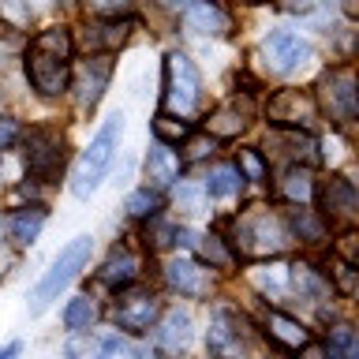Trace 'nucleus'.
Masks as SVG:
<instances>
[{
  "label": "nucleus",
  "mask_w": 359,
  "mask_h": 359,
  "mask_svg": "<svg viewBox=\"0 0 359 359\" xmlns=\"http://www.w3.org/2000/svg\"><path fill=\"white\" fill-rule=\"evenodd\" d=\"M120 135H123V116H120V112H112V116L105 120V128L94 135V142L86 146V154L79 157L75 172H72V195L75 198H90L101 187V180L109 176L112 161H116Z\"/></svg>",
  "instance_id": "obj_1"
},
{
  "label": "nucleus",
  "mask_w": 359,
  "mask_h": 359,
  "mask_svg": "<svg viewBox=\"0 0 359 359\" xmlns=\"http://www.w3.org/2000/svg\"><path fill=\"white\" fill-rule=\"evenodd\" d=\"M288 229L277 213H269L266 206H251L247 213L232 221V243L236 251L247 258H262V255H280L288 247Z\"/></svg>",
  "instance_id": "obj_2"
},
{
  "label": "nucleus",
  "mask_w": 359,
  "mask_h": 359,
  "mask_svg": "<svg viewBox=\"0 0 359 359\" xmlns=\"http://www.w3.org/2000/svg\"><path fill=\"white\" fill-rule=\"evenodd\" d=\"M90 251H94V240H90V236H75L67 247H60V255L53 258V266L45 269L41 280L30 292V314L49 311V303L60 299V292L72 285V280L79 277V269L90 262Z\"/></svg>",
  "instance_id": "obj_3"
},
{
  "label": "nucleus",
  "mask_w": 359,
  "mask_h": 359,
  "mask_svg": "<svg viewBox=\"0 0 359 359\" xmlns=\"http://www.w3.org/2000/svg\"><path fill=\"white\" fill-rule=\"evenodd\" d=\"M314 101H318L322 116L330 123H337V128L359 120V75L352 67H330V72L318 79Z\"/></svg>",
  "instance_id": "obj_4"
},
{
  "label": "nucleus",
  "mask_w": 359,
  "mask_h": 359,
  "mask_svg": "<svg viewBox=\"0 0 359 359\" xmlns=\"http://www.w3.org/2000/svg\"><path fill=\"white\" fill-rule=\"evenodd\" d=\"M202 101V75L184 53L165 56V94H161V112H176V116H191Z\"/></svg>",
  "instance_id": "obj_5"
},
{
  "label": "nucleus",
  "mask_w": 359,
  "mask_h": 359,
  "mask_svg": "<svg viewBox=\"0 0 359 359\" xmlns=\"http://www.w3.org/2000/svg\"><path fill=\"white\" fill-rule=\"evenodd\" d=\"M206 348L213 359H247L251 355V330H247V322L236 311L217 307L210 318Z\"/></svg>",
  "instance_id": "obj_6"
},
{
  "label": "nucleus",
  "mask_w": 359,
  "mask_h": 359,
  "mask_svg": "<svg viewBox=\"0 0 359 359\" xmlns=\"http://www.w3.org/2000/svg\"><path fill=\"white\" fill-rule=\"evenodd\" d=\"M22 146H27V168L34 180H56L60 168L67 161L64 150V135L56 128H34L22 135Z\"/></svg>",
  "instance_id": "obj_7"
},
{
  "label": "nucleus",
  "mask_w": 359,
  "mask_h": 359,
  "mask_svg": "<svg viewBox=\"0 0 359 359\" xmlns=\"http://www.w3.org/2000/svg\"><path fill=\"white\" fill-rule=\"evenodd\" d=\"M262 56L277 75H296L314 60V45L307 38H299L296 30H273L262 41Z\"/></svg>",
  "instance_id": "obj_8"
},
{
  "label": "nucleus",
  "mask_w": 359,
  "mask_h": 359,
  "mask_svg": "<svg viewBox=\"0 0 359 359\" xmlns=\"http://www.w3.org/2000/svg\"><path fill=\"white\" fill-rule=\"evenodd\" d=\"M266 116L273 128H296L307 131L314 116H318V101L307 90H277L273 97L266 101Z\"/></svg>",
  "instance_id": "obj_9"
},
{
  "label": "nucleus",
  "mask_w": 359,
  "mask_h": 359,
  "mask_svg": "<svg viewBox=\"0 0 359 359\" xmlns=\"http://www.w3.org/2000/svg\"><path fill=\"white\" fill-rule=\"evenodd\" d=\"M157 314H161V303H157L154 292L128 288V292H120L116 307H112V322L128 333H146V330H154Z\"/></svg>",
  "instance_id": "obj_10"
},
{
  "label": "nucleus",
  "mask_w": 359,
  "mask_h": 359,
  "mask_svg": "<svg viewBox=\"0 0 359 359\" xmlns=\"http://www.w3.org/2000/svg\"><path fill=\"white\" fill-rule=\"evenodd\" d=\"M314 195H318V206H322V213H318L322 221L341 224V221L359 217V191L348 184L344 176H325L322 184L314 187Z\"/></svg>",
  "instance_id": "obj_11"
},
{
  "label": "nucleus",
  "mask_w": 359,
  "mask_h": 359,
  "mask_svg": "<svg viewBox=\"0 0 359 359\" xmlns=\"http://www.w3.org/2000/svg\"><path fill=\"white\" fill-rule=\"evenodd\" d=\"M27 79L41 97H60L67 90V83H72V67H67V60H60V56L30 49L27 53Z\"/></svg>",
  "instance_id": "obj_12"
},
{
  "label": "nucleus",
  "mask_w": 359,
  "mask_h": 359,
  "mask_svg": "<svg viewBox=\"0 0 359 359\" xmlns=\"http://www.w3.org/2000/svg\"><path fill=\"white\" fill-rule=\"evenodd\" d=\"M109 79H112V60H109V53H94L90 60L75 72V97H79V109H94L101 94H105V86H109Z\"/></svg>",
  "instance_id": "obj_13"
},
{
  "label": "nucleus",
  "mask_w": 359,
  "mask_h": 359,
  "mask_svg": "<svg viewBox=\"0 0 359 359\" xmlns=\"http://www.w3.org/2000/svg\"><path fill=\"white\" fill-rule=\"evenodd\" d=\"M180 19H184V30L195 34V38H224L229 34V15H224V8H217L213 0H191V4L180 11Z\"/></svg>",
  "instance_id": "obj_14"
},
{
  "label": "nucleus",
  "mask_w": 359,
  "mask_h": 359,
  "mask_svg": "<svg viewBox=\"0 0 359 359\" xmlns=\"http://www.w3.org/2000/svg\"><path fill=\"white\" fill-rule=\"evenodd\" d=\"M266 146H285V157L288 165H307L314 168L318 165V139L311 131H296V128H277L273 135L266 139Z\"/></svg>",
  "instance_id": "obj_15"
},
{
  "label": "nucleus",
  "mask_w": 359,
  "mask_h": 359,
  "mask_svg": "<svg viewBox=\"0 0 359 359\" xmlns=\"http://www.w3.org/2000/svg\"><path fill=\"white\" fill-rule=\"evenodd\" d=\"M131 30H135V19H105V22H94V27L83 30L79 45L83 49H105V53H116L131 41Z\"/></svg>",
  "instance_id": "obj_16"
},
{
  "label": "nucleus",
  "mask_w": 359,
  "mask_h": 359,
  "mask_svg": "<svg viewBox=\"0 0 359 359\" xmlns=\"http://www.w3.org/2000/svg\"><path fill=\"white\" fill-rule=\"evenodd\" d=\"M165 277L184 296H210V285H213L210 269H202V262H195V258H172L165 266Z\"/></svg>",
  "instance_id": "obj_17"
},
{
  "label": "nucleus",
  "mask_w": 359,
  "mask_h": 359,
  "mask_svg": "<svg viewBox=\"0 0 359 359\" xmlns=\"http://www.w3.org/2000/svg\"><path fill=\"white\" fill-rule=\"evenodd\" d=\"M142 262H139V255L131 251V247H116V251H112L109 258H105V266L97 269V280L101 285H109V288H131L135 280H139V269Z\"/></svg>",
  "instance_id": "obj_18"
},
{
  "label": "nucleus",
  "mask_w": 359,
  "mask_h": 359,
  "mask_svg": "<svg viewBox=\"0 0 359 359\" xmlns=\"http://www.w3.org/2000/svg\"><path fill=\"white\" fill-rule=\"evenodd\" d=\"M180 168H184V157H180L176 150H168V146L157 142L154 150H146V180H150L154 191L172 187L180 180Z\"/></svg>",
  "instance_id": "obj_19"
},
{
  "label": "nucleus",
  "mask_w": 359,
  "mask_h": 359,
  "mask_svg": "<svg viewBox=\"0 0 359 359\" xmlns=\"http://www.w3.org/2000/svg\"><path fill=\"white\" fill-rule=\"evenodd\" d=\"M277 191L288 206H307L314 198V180H311V168L307 165H288L277 180Z\"/></svg>",
  "instance_id": "obj_20"
},
{
  "label": "nucleus",
  "mask_w": 359,
  "mask_h": 359,
  "mask_svg": "<svg viewBox=\"0 0 359 359\" xmlns=\"http://www.w3.org/2000/svg\"><path fill=\"white\" fill-rule=\"evenodd\" d=\"M280 221H285L292 240H303V243H322L325 240V221L318 213H311L307 206H288Z\"/></svg>",
  "instance_id": "obj_21"
},
{
  "label": "nucleus",
  "mask_w": 359,
  "mask_h": 359,
  "mask_svg": "<svg viewBox=\"0 0 359 359\" xmlns=\"http://www.w3.org/2000/svg\"><path fill=\"white\" fill-rule=\"evenodd\" d=\"M247 116H251V105H224L217 112H210L206 120V135H213V139H236L243 128H247Z\"/></svg>",
  "instance_id": "obj_22"
},
{
  "label": "nucleus",
  "mask_w": 359,
  "mask_h": 359,
  "mask_svg": "<svg viewBox=\"0 0 359 359\" xmlns=\"http://www.w3.org/2000/svg\"><path fill=\"white\" fill-rule=\"evenodd\" d=\"M45 213L41 206H27V210H15L8 217V236H11V243L15 247H27V243H34L38 240V232L45 229Z\"/></svg>",
  "instance_id": "obj_23"
},
{
  "label": "nucleus",
  "mask_w": 359,
  "mask_h": 359,
  "mask_svg": "<svg viewBox=\"0 0 359 359\" xmlns=\"http://www.w3.org/2000/svg\"><path fill=\"white\" fill-rule=\"evenodd\" d=\"M266 333L273 337V341H280L285 348H307L311 344V330H303L296 318H288V314H280V311L266 314Z\"/></svg>",
  "instance_id": "obj_24"
},
{
  "label": "nucleus",
  "mask_w": 359,
  "mask_h": 359,
  "mask_svg": "<svg viewBox=\"0 0 359 359\" xmlns=\"http://www.w3.org/2000/svg\"><path fill=\"white\" fill-rule=\"evenodd\" d=\"M157 341H161L165 352H184L191 344V314L184 311H168L161 330H157Z\"/></svg>",
  "instance_id": "obj_25"
},
{
  "label": "nucleus",
  "mask_w": 359,
  "mask_h": 359,
  "mask_svg": "<svg viewBox=\"0 0 359 359\" xmlns=\"http://www.w3.org/2000/svg\"><path fill=\"white\" fill-rule=\"evenodd\" d=\"M240 187H243V176H240V168H236V165L210 168V176H206V195L210 198H232Z\"/></svg>",
  "instance_id": "obj_26"
},
{
  "label": "nucleus",
  "mask_w": 359,
  "mask_h": 359,
  "mask_svg": "<svg viewBox=\"0 0 359 359\" xmlns=\"http://www.w3.org/2000/svg\"><path fill=\"white\" fill-rule=\"evenodd\" d=\"M30 49H41V53H49V56L67 60V56L75 53V41H72V34H67L64 27H49V30H41L38 38L30 41Z\"/></svg>",
  "instance_id": "obj_27"
},
{
  "label": "nucleus",
  "mask_w": 359,
  "mask_h": 359,
  "mask_svg": "<svg viewBox=\"0 0 359 359\" xmlns=\"http://www.w3.org/2000/svg\"><path fill=\"white\" fill-rule=\"evenodd\" d=\"M94 318H97V303L90 299V296H75V299L64 307V325H67L72 333L90 330V325H94Z\"/></svg>",
  "instance_id": "obj_28"
},
{
  "label": "nucleus",
  "mask_w": 359,
  "mask_h": 359,
  "mask_svg": "<svg viewBox=\"0 0 359 359\" xmlns=\"http://www.w3.org/2000/svg\"><path fill=\"white\" fill-rule=\"evenodd\" d=\"M150 128H154V135H157V142H161V146H180L191 135V123L168 116V112H157V116L150 120Z\"/></svg>",
  "instance_id": "obj_29"
},
{
  "label": "nucleus",
  "mask_w": 359,
  "mask_h": 359,
  "mask_svg": "<svg viewBox=\"0 0 359 359\" xmlns=\"http://www.w3.org/2000/svg\"><path fill=\"white\" fill-rule=\"evenodd\" d=\"M195 251H198L202 262H210V266H217V269H229L232 266V255H229V247H224L221 236H198Z\"/></svg>",
  "instance_id": "obj_30"
},
{
  "label": "nucleus",
  "mask_w": 359,
  "mask_h": 359,
  "mask_svg": "<svg viewBox=\"0 0 359 359\" xmlns=\"http://www.w3.org/2000/svg\"><path fill=\"white\" fill-rule=\"evenodd\" d=\"M123 210L131 213V217H142V221H150L157 210H161V195L150 187H142V191H131L128 202H123Z\"/></svg>",
  "instance_id": "obj_31"
},
{
  "label": "nucleus",
  "mask_w": 359,
  "mask_h": 359,
  "mask_svg": "<svg viewBox=\"0 0 359 359\" xmlns=\"http://www.w3.org/2000/svg\"><path fill=\"white\" fill-rule=\"evenodd\" d=\"M172 243H176V224H168V221H161L154 213L150 224H146V247L161 251V247H172Z\"/></svg>",
  "instance_id": "obj_32"
},
{
  "label": "nucleus",
  "mask_w": 359,
  "mask_h": 359,
  "mask_svg": "<svg viewBox=\"0 0 359 359\" xmlns=\"http://www.w3.org/2000/svg\"><path fill=\"white\" fill-rule=\"evenodd\" d=\"M176 206L184 213H202V206H206V187L198 184H180L176 187Z\"/></svg>",
  "instance_id": "obj_33"
},
{
  "label": "nucleus",
  "mask_w": 359,
  "mask_h": 359,
  "mask_svg": "<svg viewBox=\"0 0 359 359\" xmlns=\"http://www.w3.org/2000/svg\"><path fill=\"white\" fill-rule=\"evenodd\" d=\"M213 150H217V139L213 135H187L184 139V161H202V157H210Z\"/></svg>",
  "instance_id": "obj_34"
},
{
  "label": "nucleus",
  "mask_w": 359,
  "mask_h": 359,
  "mask_svg": "<svg viewBox=\"0 0 359 359\" xmlns=\"http://www.w3.org/2000/svg\"><path fill=\"white\" fill-rule=\"evenodd\" d=\"M337 255H341L344 266L359 269V229H344L337 236Z\"/></svg>",
  "instance_id": "obj_35"
},
{
  "label": "nucleus",
  "mask_w": 359,
  "mask_h": 359,
  "mask_svg": "<svg viewBox=\"0 0 359 359\" xmlns=\"http://www.w3.org/2000/svg\"><path fill=\"white\" fill-rule=\"evenodd\" d=\"M236 168H240L243 180H255V184H258V180H266V172H269L258 150H240V165H236Z\"/></svg>",
  "instance_id": "obj_36"
},
{
  "label": "nucleus",
  "mask_w": 359,
  "mask_h": 359,
  "mask_svg": "<svg viewBox=\"0 0 359 359\" xmlns=\"http://www.w3.org/2000/svg\"><path fill=\"white\" fill-rule=\"evenodd\" d=\"M333 280H337V288H341V292H348L352 299H359V269L341 262V266L333 269Z\"/></svg>",
  "instance_id": "obj_37"
},
{
  "label": "nucleus",
  "mask_w": 359,
  "mask_h": 359,
  "mask_svg": "<svg viewBox=\"0 0 359 359\" xmlns=\"http://www.w3.org/2000/svg\"><path fill=\"white\" fill-rule=\"evenodd\" d=\"M97 359H135V348L128 341H120V337H109V341H101Z\"/></svg>",
  "instance_id": "obj_38"
},
{
  "label": "nucleus",
  "mask_w": 359,
  "mask_h": 359,
  "mask_svg": "<svg viewBox=\"0 0 359 359\" xmlns=\"http://www.w3.org/2000/svg\"><path fill=\"white\" fill-rule=\"evenodd\" d=\"M90 11H97V15H105V19H116L123 15V11L131 8V0H86Z\"/></svg>",
  "instance_id": "obj_39"
},
{
  "label": "nucleus",
  "mask_w": 359,
  "mask_h": 359,
  "mask_svg": "<svg viewBox=\"0 0 359 359\" xmlns=\"http://www.w3.org/2000/svg\"><path fill=\"white\" fill-rule=\"evenodd\" d=\"M0 11H4L15 27H27L30 22V4H22V0H0Z\"/></svg>",
  "instance_id": "obj_40"
},
{
  "label": "nucleus",
  "mask_w": 359,
  "mask_h": 359,
  "mask_svg": "<svg viewBox=\"0 0 359 359\" xmlns=\"http://www.w3.org/2000/svg\"><path fill=\"white\" fill-rule=\"evenodd\" d=\"M22 139V128H19V120H11V116H0V150H11Z\"/></svg>",
  "instance_id": "obj_41"
},
{
  "label": "nucleus",
  "mask_w": 359,
  "mask_h": 359,
  "mask_svg": "<svg viewBox=\"0 0 359 359\" xmlns=\"http://www.w3.org/2000/svg\"><path fill=\"white\" fill-rule=\"evenodd\" d=\"M307 359H337V355L330 352V348H318V344L311 341V344H307Z\"/></svg>",
  "instance_id": "obj_42"
},
{
  "label": "nucleus",
  "mask_w": 359,
  "mask_h": 359,
  "mask_svg": "<svg viewBox=\"0 0 359 359\" xmlns=\"http://www.w3.org/2000/svg\"><path fill=\"white\" fill-rule=\"evenodd\" d=\"M19 352H22V344H19V341H11V344H4L0 359H19Z\"/></svg>",
  "instance_id": "obj_43"
},
{
  "label": "nucleus",
  "mask_w": 359,
  "mask_h": 359,
  "mask_svg": "<svg viewBox=\"0 0 359 359\" xmlns=\"http://www.w3.org/2000/svg\"><path fill=\"white\" fill-rule=\"evenodd\" d=\"M161 4H165V8H172V11H184L191 0H161Z\"/></svg>",
  "instance_id": "obj_44"
},
{
  "label": "nucleus",
  "mask_w": 359,
  "mask_h": 359,
  "mask_svg": "<svg viewBox=\"0 0 359 359\" xmlns=\"http://www.w3.org/2000/svg\"><path fill=\"white\" fill-rule=\"evenodd\" d=\"M240 4H266V0H240Z\"/></svg>",
  "instance_id": "obj_45"
}]
</instances>
